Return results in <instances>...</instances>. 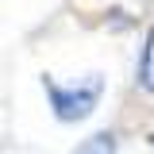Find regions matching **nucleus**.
I'll return each mask as SVG.
<instances>
[{"label": "nucleus", "instance_id": "obj_1", "mask_svg": "<svg viewBox=\"0 0 154 154\" xmlns=\"http://www.w3.org/2000/svg\"><path fill=\"white\" fill-rule=\"evenodd\" d=\"M42 93L50 100V112H54L58 123H81L96 112L100 96H104V77L89 73L85 81H73V85H62L50 73H42Z\"/></svg>", "mask_w": 154, "mask_h": 154}, {"label": "nucleus", "instance_id": "obj_2", "mask_svg": "<svg viewBox=\"0 0 154 154\" xmlns=\"http://www.w3.org/2000/svg\"><path fill=\"white\" fill-rule=\"evenodd\" d=\"M116 146H119L116 131H96V135H89L81 146H73L69 154H116Z\"/></svg>", "mask_w": 154, "mask_h": 154}, {"label": "nucleus", "instance_id": "obj_3", "mask_svg": "<svg viewBox=\"0 0 154 154\" xmlns=\"http://www.w3.org/2000/svg\"><path fill=\"white\" fill-rule=\"evenodd\" d=\"M139 85L154 93V27L146 31V42H143V54H139Z\"/></svg>", "mask_w": 154, "mask_h": 154}]
</instances>
